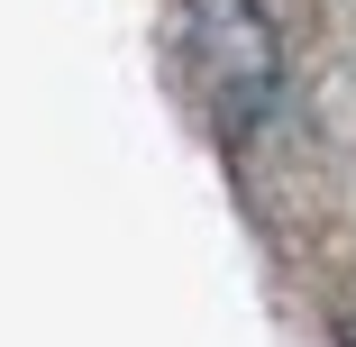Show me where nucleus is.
<instances>
[{
    "label": "nucleus",
    "instance_id": "1",
    "mask_svg": "<svg viewBox=\"0 0 356 347\" xmlns=\"http://www.w3.org/2000/svg\"><path fill=\"white\" fill-rule=\"evenodd\" d=\"M183 64L210 92V119H220L229 137L256 128L274 110V92H283V46H274L256 0H192L183 10Z\"/></svg>",
    "mask_w": 356,
    "mask_h": 347
},
{
    "label": "nucleus",
    "instance_id": "2",
    "mask_svg": "<svg viewBox=\"0 0 356 347\" xmlns=\"http://www.w3.org/2000/svg\"><path fill=\"white\" fill-rule=\"evenodd\" d=\"M347 347H356V338H347Z\"/></svg>",
    "mask_w": 356,
    "mask_h": 347
}]
</instances>
